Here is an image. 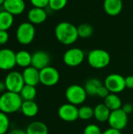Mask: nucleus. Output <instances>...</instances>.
I'll list each match as a JSON object with an SVG mask.
<instances>
[{
	"mask_svg": "<svg viewBox=\"0 0 133 134\" xmlns=\"http://www.w3.org/2000/svg\"><path fill=\"white\" fill-rule=\"evenodd\" d=\"M94 116V109L89 106H82L78 108V118L82 120H89Z\"/></svg>",
	"mask_w": 133,
	"mask_h": 134,
	"instance_id": "nucleus-27",
	"label": "nucleus"
},
{
	"mask_svg": "<svg viewBox=\"0 0 133 134\" xmlns=\"http://www.w3.org/2000/svg\"><path fill=\"white\" fill-rule=\"evenodd\" d=\"M27 18L32 24H40L47 19V13L43 8L33 7L28 11Z\"/></svg>",
	"mask_w": 133,
	"mask_h": 134,
	"instance_id": "nucleus-16",
	"label": "nucleus"
},
{
	"mask_svg": "<svg viewBox=\"0 0 133 134\" xmlns=\"http://www.w3.org/2000/svg\"><path fill=\"white\" fill-rule=\"evenodd\" d=\"M111 111H115L118 109L122 108V102L121 98L118 96L116 93H111L104 98V103H103Z\"/></svg>",
	"mask_w": 133,
	"mask_h": 134,
	"instance_id": "nucleus-22",
	"label": "nucleus"
},
{
	"mask_svg": "<svg viewBox=\"0 0 133 134\" xmlns=\"http://www.w3.org/2000/svg\"><path fill=\"white\" fill-rule=\"evenodd\" d=\"M85 59V53L80 48H71L67 49L63 57V62L69 67H77L80 65Z\"/></svg>",
	"mask_w": 133,
	"mask_h": 134,
	"instance_id": "nucleus-9",
	"label": "nucleus"
},
{
	"mask_svg": "<svg viewBox=\"0 0 133 134\" xmlns=\"http://www.w3.org/2000/svg\"><path fill=\"white\" fill-rule=\"evenodd\" d=\"M40 83L45 86H56L60 81V73L57 69L52 66H48L39 71Z\"/></svg>",
	"mask_w": 133,
	"mask_h": 134,
	"instance_id": "nucleus-8",
	"label": "nucleus"
},
{
	"mask_svg": "<svg viewBox=\"0 0 133 134\" xmlns=\"http://www.w3.org/2000/svg\"><path fill=\"white\" fill-rule=\"evenodd\" d=\"M2 7L4 10L13 16H17L23 13L26 5L24 0H5Z\"/></svg>",
	"mask_w": 133,
	"mask_h": 134,
	"instance_id": "nucleus-14",
	"label": "nucleus"
},
{
	"mask_svg": "<svg viewBox=\"0 0 133 134\" xmlns=\"http://www.w3.org/2000/svg\"><path fill=\"white\" fill-rule=\"evenodd\" d=\"M107 122L111 128L121 131L124 130L128 124V115L122 108L112 111Z\"/></svg>",
	"mask_w": 133,
	"mask_h": 134,
	"instance_id": "nucleus-10",
	"label": "nucleus"
},
{
	"mask_svg": "<svg viewBox=\"0 0 133 134\" xmlns=\"http://www.w3.org/2000/svg\"><path fill=\"white\" fill-rule=\"evenodd\" d=\"M102 85L103 84L100 79H98L96 78H92V79H89L86 81L84 88H85L88 95L96 96L97 92Z\"/></svg>",
	"mask_w": 133,
	"mask_h": 134,
	"instance_id": "nucleus-23",
	"label": "nucleus"
},
{
	"mask_svg": "<svg viewBox=\"0 0 133 134\" xmlns=\"http://www.w3.org/2000/svg\"><path fill=\"white\" fill-rule=\"evenodd\" d=\"M20 111L26 117L32 118L38 114V106L34 100H24L22 103Z\"/></svg>",
	"mask_w": 133,
	"mask_h": 134,
	"instance_id": "nucleus-19",
	"label": "nucleus"
},
{
	"mask_svg": "<svg viewBox=\"0 0 133 134\" xmlns=\"http://www.w3.org/2000/svg\"><path fill=\"white\" fill-rule=\"evenodd\" d=\"M55 36L62 44L69 46L74 43L78 37V27L67 21L59 23L55 27Z\"/></svg>",
	"mask_w": 133,
	"mask_h": 134,
	"instance_id": "nucleus-1",
	"label": "nucleus"
},
{
	"mask_svg": "<svg viewBox=\"0 0 133 134\" xmlns=\"http://www.w3.org/2000/svg\"><path fill=\"white\" fill-rule=\"evenodd\" d=\"M87 59L89 64L95 69H103L107 67L111 62L109 53L101 49L91 50L88 54Z\"/></svg>",
	"mask_w": 133,
	"mask_h": 134,
	"instance_id": "nucleus-3",
	"label": "nucleus"
},
{
	"mask_svg": "<svg viewBox=\"0 0 133 134\" xmlns=\"http://www.w3.org/2000/svg\"><path fill=\"white\" fill-rule=\"evenodd\" d=\"M65 96L68 103L77 106L85 101L88 94L84 87L80 85L73 84L67 87L65 92Z\"/></svg>",
	"mask_w": 133,
	"mask_h": 134,
	"instance_id": "nucleus-5",
	"label": "nucleus"
},
{
	"mask_svg": "<svg viewBox=\"0 0 133 134\" xmlns=\"http://www.w3.org/2000/svg\"><path fill=\"white\" fill-rule=\"evenodd\" d=\"M23 79L25 85L36 86L40 82L39 70L32 66H29L23 71Z\"/></svg>",
	"mask_w": 133,
	"mask_h": 134,
	"instance_id": "nucleus-15",
	"label": "nucleus"
},
{
	"mask_svg": "<svg viewBox=\"0 0 133 134\" xmlns=\"http://www.w3.org/2000/svg\"><path fill=\"white\" fill-rule=\"evenodd\" d=\"M122 109L127 115H129V114H130V113L132 112L133 105L132 104H130V103H126V104H125L122 107Z\"/></svg>",
	"mask_w": 133,
	"mask_h": 134,
	"instance_id": "nucleus-34",
	"label": "nucleus"
},
{
	"mask_svg": "<svg viewBox=\"0 0 133 134\" xmlns=\"http://www.w3.org/2000/svg\"><path fill=\"white\" fill-rule=\"evenodd\" d=\"M7 134H27V133H26V131H24V130L16 129V130H12V131L9 132Z\"/></svg>",
	"mask_w": 133,
	"mask_h": 134,
	"instance_id": "nucleus-37",
	"label": "nucleus"
},
{
	"mask_svg": "<svg viewBox=\"0 0 133 134\" xmlns=\"http://www.w3.org/2000/svg\"><path fill=\"white\" fill-rule=\"evenodd\" d=\"M109 94H110L109 90H107V87L104 86V84H103V85H102V86H100V88L99 89L96 96H98L99 97H101V98H103V99H104V98H106Z\"/></svg>",
	"mask_w": 133,
	"mask_h": 134,
	"instance_id": "nucleus-32",
	"label": "nucleus"
},
{
	"mask_svg": "<svg viewBox=\"0 0 133 134\" xmlns=\"http://www.w3.org/2000/svg\"><path fill=\"white\" fill-rule=\"evenodd\" d=\"M4 2H5V0H0V5H2Z\"/></svg>",
	"mask_w": 133,
	"mask_h": 134,
	"instance_id": "nucleus-39",
	"label": "nucleus"
},
{
	"mask_svg": "<svg viewBox=\"0 0 133 134\" xmlns=\"http://www.w3.org/2000/svg\"><path fill=\"white\" fill-rule=\"evenodd\" d=\"M125 86L128 89H133V75H129L125 78Z\"/></svg>",
	"mask_w": 133,
	"mask_h": 134,
	"instance_id": "nucleus-35",
	"label": "nucleus"
},
{
	"mask_svg": "<svg viewBox=\"0 0 133 134\" xmlns=\"http://www.w3.org/2000/svg\"><path fill=\"white\" fill-rule=\"evenodd\" d=\"M9 33L7 31H1L0 30V46L5 45L9 41Z\"/></svg>",
	"mask_w": 133,
	"mask_h": 134,
	"instance_id": "nucleus-33",
	"label": "nucleus"
},
{
	"mask_svg": "<svg viewBox=\"0 0 133 134\" xmlns=\"http://www.w3.org/2000/svg\"><path fill=\"white\" fill-rule=\"evenodd\" d=\"M68 0H49V7L53 11H59L63 9L67 3Z\"/></svg>",
	"mask_w": 133,
	"mask_h": 134,
	"instance_id": "nucleus-29",
	"label": "nucleus"
},
{
	"mask_svg": "<svg viewBox=\"0 0 133 134\" xmlns=\"http://www.w3.org/2000/svg\"><path fill=\"white\" fill-rule=\"evenodd\" d=\"M94 116L95 119L100 122H105L108 121L111 111L104 104H99L94 108Z\"/></svg>",
	"mask_w": 133,
	"mask_h": 134,
	"instance_id": "nucleus-18",
	"label": "nucleus"
},
{
	"mask_svg": "<svg viewBox=\"0 0 133 134\" xmlns=\"http://www.w3.org/2000/svg\"><path fill=\"white\" fill-rule=\"evenodd\" d=\"M35 36V28L34 24L30 22L21 23L16 31V37L18 42L21 45H29Z\"/></svg>",
	"mask_w": 133,
	"mask_h": 134,
	"instance_id": "nucleus-4",
	"label": "nucleus"
},
{
	"mask_svg": "<svg viewBox=\"0 0 133 134\" xmlns=\"http://www.w3.org/2000/svg\"><path fill=\"white\" fill-rule=\"evenodd\" d=\"M102 134H122V132L120 130H115L114 128H109L106 130L104 132H103Z\"/></svg>",
	"mask_w": 133,
	"mask_h": 134,
	"instance_id": "nucleus-36",
	"label": "nucleus"
},
{
	"mask_svg": "<svg viewBox=\"0 0 133 134\" xmlns=\"http://www.w3.org/2000/svg\"><path fill=\"white\" fill-rule=\"evenodd\" d=\"M6 90V88H5V83L4 82H0V92H2V91H4V90Z\"/></svg>",
	"mask_w": 133,
	"mask_h": 134,
	"instance_id": "nucleus-38",
	"label": "nucleus"
},
{
	"mask_svg": "<svg viewBox=\"0 0 133 134\" xmlns=\"http://www.w3.org/2000/svg\"><path fill=\"white\" fill-rule=\"evenodd\" d=\"M27 134H48L49 130L47 126L40 121H35L30 123L27 129H26Z\"/></svg>",
	"mask_w": 133,
	"mask_h": 134,
	"instance_id": "nucleus-21",
	"label": "nucleus"
},
{
	"mask_svg": "<svg viewBox=\"0 0 133 134\" xmlns=\"http://www.w3.org/2000/svg\"><path fill=\"white\" fill-rule=\"evenodd\" d=\"M10 122L7 114L0 111V134H7Z\"/></svg>",
	"mask_w": 133,
	"mask_h": 134,
	"instance_id": "nucleus-28",
	"label": "nucleus"
},
{
	"mask_svg": "<svg viewBox=\"0 0 133 134\" xmlns=\"http://www.w3.org/2000/svg\"><path fill=\"white\" fill-rule=\"evenodd\" d=\"M32 54L26 50H20L16 53V63L20 68H26L31 66Z\"/></svg>",
	"mask_w": 133,
	"mask_h": 134,
	"instance_id": "nucleus-20",
	"label": "nucleus"
},
{
	"mask_svg": "<svg viewBox=\"0 0 133 134\" xmlns=\"http://www.w3.org/2000/svg\"><path fill=\"white\" fill-rule=\"evenodd\" d=\"M93 27L89 24H82L78 27V37L82 38H88L92 36Z\"/></svg>",
	"mask_w": 133,
	"mask_h": 134,
	"instance_id": "nucleus-26",
	"label": "nucleus"
},
{
	"mask_svg": "<svg viewBox=\"0 0 133 134\" xmlns=\"http://www.w3.org/2000/svg\"><path fill=\"white\" fill-rule=\"evenodd\" d=\"M100 128L96 124H89L87 125L85 129L83 134H102Z\"/></svg>",
	"mask_w": 133,
	"mask_h": 134,
	"instance_id": "nucleus-30",
	"label": "nucleus"
},
{
	"mask_svg": "<svg viewBox=\"0 0 133 134\" xmlns=\"http://www.w3.org/2000/svg\"><path fill=\"white\" fill-rule=\"evenodd\" d=\"M13 16L5 10L0 11V30L7 31L13 24Z\"/></svg>",
	"mask_w": 133,
	"mask_h": 134,
	"instance_id": "nucleus-24",
	"label": "nucleus"
},
{
	"mask_svg": "<svg viewBox=\"0 0 133 134\" xmlns=\"http://www.w3.org/2000/svg\"><path fill=\"white\" fill-rule=\"evenodd\" d=\"M50 60V56L47 52L43 50H38L32 54L31 66L40 71L49 66Z\"/></svg>",
	"mask_w": 133,
	"mask_h": 134,
	"instance_id": "nucleus-13",
	"label": "nucleus"
},
{
	"mask_svg": "<svg viewBox=\"0 0 133 134\" xmlns=\"http://www.w3.org/2000/svg\"><path fill=\"white\" fill-rule=\"evenodd\" d=\"M20 95L23 100H34L36 95H37V90L35 86H29V85H24L23 89L21 90Z\"/></svg>",
	"mask_w": 133,
	"mask_h": 134,
	"instance_id": "nucleus-25",
	"label": "nucleus"
},
{
	"mask_svg": "<svg viewBox=\"0 0 133 134\" xmlns=\"http://www.w3.org/2000/svg\"><path fill=\"white\" fill-rule=\"evenodd\" d=\"M123 8L122 0H104L103 9L107 14L110 16L118 15Z\"/></svg>",
	"mask_w": 133,
	"mask_h": 134,
	"instance_id": "nucleus-17",
	"label": "nucleus"
},
{
	"mask_svg": "<svg viewBox=\"0 0 133 134\" xmlns=\"http://www.w3.org/2000/svg\"></svg>",
	"mask_w": 133,
	"mask_h": 134,
	"instance_id": "nucleus-40",
	"label": "nucleus"
},
{
	"mask_svg": "<svg viewBox=\"0 0 133 134\" xmlns=\"http://www.w3.org/2000/svg\"><path fill=\"white\" fill-rule=\"evenodd\" d=\"M4 83L5 85L6 91L17 93H20L21 90L25 85L22 73L16 71H9L6 75Z\"/></svg>",
	"mask_w": 133,
	"mask_h": 134,
	"instance_id": "nucleus-6",
	"label": "nucleus"
},
{
	"mask_svg": "<svg viewBox=\"0 0 133 134\" xmlns=\"http://www.w3.org/2000/svg\"><path fill=\"white\" fill-rule=\"evenodd\" d=\"M16 65V53L10 49H0V69L9 71Z\"/></svg>",
	"mask_w": 133,
	"mask_h": 134,
	"instance_id": "nucleus-12",
	"label": "nucleus"
},
{
	"mask_svg": "<svg viewBox=\"0 0 133 134\" xmlns=\"http://www.w3.org/2000/svg\"><path fill=\"white\" fill-rule=\"evenodd\" d=\"M20 93L5 91L0 96V111L13 114L20 110L23 103Z\"/></svg>",
	"mask_w": 133,
	"mask_h": 134,
	"instance_id": "nucleus-2",
	"label": "nucleus"
},
{
	"mask_svg": "<svg viewBox=\"0 0 133 134\" xmlns=\"http://www.w3.org/2000/svg\"><path fill=\"white\" fill-rule=\"evenodd\" d=\"M58 115L59 117L68 122H74L78 118V108L76 105L67 103L61 105L58 109Z\"/></svg>",
	"mask_w": 133,
	"mask_h": 134,
	"instance_id": "nucleus-11",
	"label": "nucleus"
},
{
	"mask_svg": "<svg viewBox=\"0 0 133 134\" xmlns=\"http://www.w3.org/2000/svg\"><path fill=\"white\" fill-rule=\"evenodd\" d=\"M104 86L107 88L111 93H119L125 90V78L119 74H111L106 77Z\"/></svg>",
	"mask_w": 133,
	"mask_h": 134,
	"instance_id": "nucleus-7",
	"label": "nucleus"
},
{
	"mask_svg": "<svg viewBox=\"0 0 133 134\" xmlns=\"http://www.w3.org/2000/svg\"><path fill=\"white\" fill-rule=\"evenodd\" d=\"M30 2L34 7L45 9V7L49 6V0H30Z\"/></svg>",
	"mask_w": 133,
	"mask_h": 134,
	"instance_id": "nucleus-31",
	"label": "nucleus"
},
{
	"mask_svg": "<svg viewBox=\"0 0 133 134\" xmlns=\"http://www.w3.org/2000/svg\"><path fill=\"white\" fill-rule=\"evenodd\" d=\"M132 134H133V133H132Z\"/></svg>",
	"mask_w": 133,
	"mask_h": 134,
	"instance_id": "nucleus-41",
	"label": "nucleus"
}]
</instances>
